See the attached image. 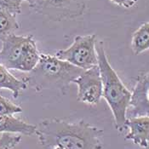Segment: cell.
<instances>
[{"label":"cell","instance_id":"e0dca14e","mask_svg":"<svg viewBox=\"0 0 149 149\" xmlns=\"http://www.w3.org/2000/svg\"><path fill=\"white\" fill-rule=\"evenodd\" d=\"M111 1L120 7L130 9V8L133 7L137 3L138 0H111Z\"/></svg>","mask_w":149,"mask_h":149},{"label":"cell","instance_id":"ac0fdd59","mask_svg":"<svg viewBox=\"0 0 149 149\" xmlns=\"http://www.w3.org/2000/svg\"><path fill=\"white\" fill-rule=\"evenodd\" d=\"M22 1H25V2H27L28 3H29V5H30V7H32L33 4H34V3H35V1L36 0H22Z\"/></svg>","mask_w":149,"mask_h":149},{"label":"cell","instance_id":"3957f363","mask_svg":"<svg viewBox=\"0 0 149 149\" xmlns=\"http://www.w3.org/2000/svg\"><path fill=\"white\" fill-rule=\"evenodd\" d=\"M95 49L102 80V97L113 113L116 129L122 132L126 127V113L131 98V92L125 87L110 65L102 41H96Z\"/></svg>","mask_w":149,"mask_h":149},{"label":"cell","instance_id":"8fae6325","mask_svg":"<svg viewBox=\"0 0 149 149\" xmlns=\"http://www.w3.org/2000/svg\"><path fill=\"white\" fill-rule=\"evenodd\" d=\"M27 87L26 80L18 79L0 64V89H6L12 92L15 99L18 98L21 92Z\"/></svg>","mask_w":149,"mask_h":149},{"label":"cell","instance_id":"7c38bea8","mask_svg":"<svg viewBox=\"0 0 149 149\" xmlns=\"http://www.w3.org/2000/svg\"><path fill=\"white\" fill-rule=\"evenodd\" d=\"M131 49L136 56L149 49V22L142 24L133 33Z\"/></svg>","mask_w":149,"mask_h":149},{"label":"cell","instance_id":"4fadbf2b","mask_svg":"<svg viewBox=\"0 0 149 149\" xmlns=\"http://www.w3.org/2000/svg\"><path fill=\"white\" fill-rule=\"evenodd\" d=\"M20 28L16 16L0 9V40L3 41Z\"/></svg>","mask_w":149,"mask_h":149},{"label":"cell","instance_id":"6da1fadb","mask_svg":"<svg viewBox=\"0 0 149 149\" xmlns=\"http://www.w3.org/2000/svg\"><path fill=\"white\" fill-rule=\"evenodd\" d=\"M103 133L84 120L68 123L57 118L40 122L35 132L43 147L64 149H102Z\"/></svg>","mask_w":149,"mask_h":149},{"label":"cell","instance_id":"9c48e42d","mask_svg":"<svg viewBox=\"0 0 149 149\" xmlns=\"http://www.w3.org/2000/svg\"><path fill=\"white\" fill-rule=\"evenodd\" d=\"M126 127L130 129V132L125 136L126 140H131L135 144L142 148L149 146V117H135L128 118Z\"/></svg>","mask_w":149,"mask_h":149},{"label":"cell","instance_id":"9a60e30c","mask_svg":"<svg viewBox=\"0 0 149 149\" xmlns=\"http://www.w3.org/2000/svg\"><path fill=\"white\" fill-rule=\"evenodd\" d=\"M22 141V136L11 135V133H3L0 136V149H12Z\"/></svg>","mask_w":149,"mask_h":149},{"label":"cell","instance_id":"30bf717a","mask_svg":"<svg viewBox=\"0 0 149 149\" xmlns=\"http://www.w3.org/2000/svg\"><path fill=\"white\" fill-rule=\"evenodd\" d=\"M37 126L27 124L13 115H0V133H19L26 136L35 134Z\"/></svg>","mask_w":149,"mask_h":149},{"label":"cell","instance_id":"ba28073f","mask_svg":"<svg viewBox=\"0 0 149 149\" xmlns=\"http://www.w3.org/2000/svg\"><path fill=\"white\" fill-rule=\"evenodd\" d=\"M126 116L128 118L149 117V72L138 77L136 86L131 93Z\"/></svg>","mask_w":149,"mask_h":149},{"label":"cell","instance_id":"5bb4252c","mask_svg":"<svg viewBox=\"0 0 149 149\" xmlns=\"http://www.w3.org/2000/svg\"><path fill=\"white\" fill-rule=\"evenodd\" d=\"M22 112V108L21 107L0 95V115L11 116L15 113H20Z\"/></svg>","mask_w":149,"mask_h":149},{"label":"cell","instance_id":"8992f818","mask_svg":"<svg viewBox=\"0 0 149 149\" xmlns=\"http://www.w3.org/2000/svg\"><path fill=\"white\" fill-rule=\"evenodd\" d=\"M88 0H36L33 10L53 22L76 19L84 15Z\"/></svg>","mask_w":149,"mask_h":149},{"label":"cell","instance_id":"2e32d148","mask_svg":"<svg viewBox=\"0 0 149 149\" xmlns=\"http://www.w3.org/2000/svg\"><path fill=\"white\" fill-rule=\"evenodd\" d=\"M22 0H0V9L14 15L21 14Z\"/></svg>","mask_w":149,"mask_h":149},{"label":"cell","instance_id":"5b68a950","mask_svg":"<svg viewBox=\"0 0 149 149\" xmlns=\"http://www.w3.org/2000/svg\"><path fill=\"white\" fill-rule=\"evenodd\" d=\"M95 44V34L78 35L68 48L59 50L55 56L77 68L87 70L98 65Z\"/></svg>","mask_w":149,"mask_h":149},{"label":"cell","instance_id":"277c9868","mask_svg":"<svg viewBox=\"0 0 149 149\" xmlns=\"http://www.w3.org/2000/svg\"><path fill=\"white\" fill-rule=\"evenodd\" d=\"M0 50V64L5 68L30 72L37 66L40 54L33 35L7 37Z\"/></svg>","mask_w":149,"mask_h":149},{"label":"cell","instance_id":"52a82bcc","mask_svg":"<svg viewBox=\"0 0 149 149\" xmlns=\"http://www.w3.org/2000/svg\"><path fill=\"white\" fill-rule=\"evenodd\" d=\"M72 83L78 86V101L97 105L102 97V80L98 65L84 70Z\"/></svg>","mask_w":149,"mask_h":149},{"label":"cell","instance_id":"7a4b0ae2","mask_svg":"<svg viewBox=\"0 0 149 149\" xmlns=\"http://www.w3.org/2000/svg\"><path fill=\"white\" fill-rule=\"evenodd\" d=\"M84 71L59 59L55 55L40 54L37 66L24 79L27 85L33 87L36 91L57 90L65 95L69 84Z\"/></svg>","mask_w":149,"mask_h":149},{"label":"cell","instance_id":"d6986e66","mask_svg":"<svg viewBox=\"0 0 149 149\" xmlns=\"http://www.w3.org/2000/svg\"><path fill=\"white\" fill-rule=\"evenodd\" d=\"M54 149H64V148H61V147H55V148Z\"/></svg>","mask_w":149,"mask_h":149}]
</instances>
